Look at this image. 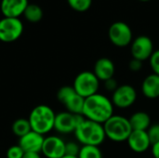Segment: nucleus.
I'll return each instance as SVG.
<instances>
[{
	"label": "nucleus",
	"mask_w": 159,
	"mask_h": 158,
	"mask_svg": "<svg viewBox=\"0 0 159 158\" xmlns=\"http://www.w3.org/2000/svg\"><path fill=\"white\" fill-rule=\"evenodd\" d=\"M115 106L107 96L102 93H96L85 99L82 115L89 120L104 124L114 115Z\"/></svg>",
	"instance_id": "obj_1"
},
{
	"label": "nucleus",
	"mask_w": 159,
	"mask_h": 158,
	"mask_svg": "<svg viewBox=\"0 0 159 158\" xmlns=\"http://www.w3.org/2000/svg\"><path fill=\"white\" fill-rule=\"evenodd\" d=\"M74 134L76 142L81 145L100 147L106 139L103 125L86 119L85 117L77 126Z\"/></svg>",
	"instance_id": "obj_2"
},
{
	"label": "nucleus",
	"mask_w": 159,
	"mask_h": 158,
	"mask_svg": "<svg viewBox=\"0 0 159 158\" xmlns=\"http://www.w3.org/2000/svg\"><path fill=\"white\" fill-rule=\"evenodd\" d=\"M55 117L56 114L51 107L40 104L31 111L28 120L32 130L44 136L54 129Z\"/></svg>",
	"instance_id": "obj_3"
},
{
	"label": "nucleus",
	"mask_w": 159,
	"mask_h": 158,
	"mask_svg": "<svg viewBox=\"0 0 159 158\" xmlns=\"http://www.w3.org/2000/svg\"><path fill=\"white\" fill-rule=\"evenodd\" d=\"M103 129L106 138L114 142H127L132 132L129 118L120 115H112L103 124Z\"/></svg>",
	"instance_id": "obj_4"
},
{
	"label": "nucleus",
	"mask_w": 159,
	"mask_h": 158,
	"mask_svg": "<svg viewBox=\"0 0 159 158\" xmlns=\"http://www.w3.org/2000/svg\"><path fill=\"white\" fill-rule=\"evenodd\" d=\"M101 81L91 71H84L79 73L73 84V88L84 99L89 98L99 92Z\"/></svg>",
	"instance_id": "obj_5"
},
{
	"label": "nucleus",
	"mask_w": 159,
	"mask_h": 158,
	"mask_svg": "<svg viewBox=\"0 0 159 158\" xmlns=\"http://www.w3.org/2000/svg\"><path fill=\"white\" fill-rule=\"evenodd\" d=\"M57 99L64 105L66 111L74 115H82L85 99L81 97L73 86H64L58 90Z\"/></svg>",
	"instance_id": "obj_6"
},
{
	"label": "nucleus",
	"mask_w": 159,
	"mask_h": 158,
	"mask_svg": "<svg viewBox=\"0 0 159 158\" xmlns=\"http://www.w3.org/2000/svg\"><path fill=\"white\" fill-rule=\"evenodd\" d=\"M108 37L111 43L117 47H126L133 40L131 28L124 21H116L108 30Z\"/></svg>",
	"instance_id": "obj_7"
},
{
	"label": "nucleus",
	"mask_w": 159,
	"mask_h": 158,
	"mask_svg": "<svg viewBox=\"0 0 159 158\" xmlns=\"http://www.w3.org/2000/svg\"><path fill=\"white\" fill-rule=\"evenodd\" d=\"M23 33V23L20 18H6L0 20V41L11 43L18 40Z\"/></svg>",
	"instance_id": "obj_8"
},
{
	"label": "nucleus",
	"mask_w": 159,
	"mask_h": 158,
	"mask_svg": "<svg viewBox=\"0 0 159 158\" xmlns=\"http://www.w3.org/2000/svg\"><path fill=\"white\" fill-rule=\"evenodd\" d=\"M138 93L136 88L129 84H123L112 93L111 101L115 107L119 109H128L137 101Z\"/></svg>",
	"instance_id": "obj_9"
},
{
	"label": "nucleus",
	"mask_w": 159,
	"mask_h": 158,
	"mask_svg": "<svg viewBox=\"0 0 159 158\" xmlns=\"http://www.w3.org/2000/svg\"><path fill=\"white\" fill-rule=\"evenodd\" d=\"M153 40L147 35H139L132 40L130 44V53L132 59L139 60L141 61H149L154 53Z\"/></svg>",
	"instance_id": "obj_10"
},
{
	"label": "nucleus",
	"mask_w": 159,
	"mask_h": 158,
	"mask_svg": "<svg viewBox=\"0 0 159 158\" xmlns=\"http://www.w3.org/2000/svg\"><path fill=\"white\" fill-rule=\"evenodd\" d=\"M84 119L82 115H74L67 111L56 114L54 129L61 134L74 133L77 126Z\"/></svg>",
	"instance_id": "obj_11"
},
{
	"label": "nucleus",
	"mask_w": 159,
	"mask_h": 158,
	"mask_svg": "<svg viewBox=\"0 0 159 158\" xmlns=\"http://www.w3.org/2000/svg\"><path fill=\"white\" fill-rule=\"evenodd\" d=\"M65 143L59 136L45 137L41 154L46 158H61L65 156Z\"/></svg>",
	"instance_id": "obj_12"
},
{
	"label": "nucleus",
	"mask_w": 159,
	"mask_h": 158,
	"mask_svg": "<svg viewBox=\"0 0 159 158\" xmlns=\"http://www.w3.org/2000/svg\"><path fill=\"white\" fill-rule=\"evenodd\" d=\"M127 143L129 149L136 154L145 153L152 147V142L148 133L143 130H132L127 140Z\"/></svg>",
	"instance_id": "obj_13"
},
{
	"label": "nucleus",
	"mask_w": 159,
	"mask_h": 158,
	"mask_svg": "<svg viewBox=\"0 0 159 158\" xmlns=\"http://www.w3.org/2000/svg\"><path fill=\"white\" fill-rule=\"evenodd\" d=\"M45 137L35 131L31 130L19 140V145L25 153H38L42 151Z\"/></svg>",
	"instance_id": "obj_14"
},
{
	"label": "nucleus",
	"mask_w": 159,
	"mask_h": 158,
	"mask_svg": "<svg viewBox=\"0 0 159 158\" xmlns=\"http://www.w3.org/2000/svg\"><path fill=\"white\" fill-rule=\"evenodd\" d=\"M92 72L101 82H104L114 78L116 74V65L114 61L109 58H100L96 61Z\"/></svg>",
	"instance_id": "obj_15"
},
{
	"label": "nucleus",
	"mask_w": 159,
	"mask_h": 158,
	"mask_svg": "<svg viewBox=\"0 0 159 158\" xmlns=\"http://www.w3.org/2000/svg\"><path fill=\"white\" fill-rule=\"evenodd\" d=\"M28 4V0H1L0 9L6 18H20Z\"/></svg>",
	"instance_id": "obj_16"
},
{
	"label": "nucleus",
	"mask_w": 159,
	"mask_h": 158,
	"mask_svg": "<svg viewBox=\"0 0 159 158\" xmlns=\"http://www.w3.org/2000/svg\"><path fill=\"white\" fill-rule=\"evenodd\" d=\"M141 90L143 95L149 100L159 98V75L154 73L148 74L142 83Z\"/></svg>",
	"instance_id": "obj_17"
},
{
	"label": "nucleus",
	"mask_w": 159,
	"mask_h": 158,
	"mask_svg": "<svg viewBox=\"0 0 159 158\" xmlns=\"http://www.w3.org/2000/svg\"><path fill=\"white\" fill-rule=\"evenodd\" d=\"M132 130H143L147 131L152 125V120L150 115L143 111L135 112L129 118Z\"/></svg>",
	"instance_id": "obj_18"
},
{
	"label": "nucleus",
	"mask_w": 159,
	"mask_h": 158,
	"mask_svg": "<svg viewBox=\"0 0 159 158\" xmlns=\"http://www.w3.org/2000/svg\"><path fill=\"white\" fill-rule=\"evenodd\" d=\"M44 15L43 9L41 8L40 6L36 4H28L26 7L24 12H23V17L30 22L35 23L38 22L42 20Z\"/></svg>",
	"instance_id": "obj_19"
},
{
	"label": "nucleus",
	"mask_w": 159,
	"mask_h": 158,
	"mask_svg": "<svg viewBox=\"0 0 159 158\" xmlns=\"http://www.w3.org/2000/svg\"><path fill=\"white\" fill-rule=\"evenodd\" d=\"M11 129L14 135H16L19 138H21L22 136L26 135L28 132L32 130L28 118H18L13 122Z\"/></svg>",
	"instance_id": "obj_20"
},
{
	"label": "nucleus",
	"mask_w": 159,
	"mask_h": 158,
	"mask_svg": "<svg viewBox=\"0 0 159 158\" xmlns=\"http://www.w3.org/2000/svg\"><path fill=\"white\" fill-rule=\"evenodd\" d=\"M78 158H103L102 153L99 146L81 145Z\"/></svg>",
	"instance_id": "obj_21"
},
{
	"label": "nucleus",
	"mask_w": 159,
	"mask_h": 158,
	"mask_svg": "<svg viewBox=\"0 0 159 158\" xmlns=\"http://www.w3.org/2000/svg\"><path fill=\"white\" fill-rule=\"evenodd\" d=\"M68 5L77 12H85L92 5V0H67Z\"/></svg>",
	"instance_id": "obj_22"
},
{
	"label": "nucleus",
	"mask_w": 159,
	"mask_h": 158,
	"mask_svg": "<svg viewBox=\"0 0 159 158\" xmlns=\"http://www.w3.org/2000/svg\"><path fill=\"white\" fill-rule=\"evenodd\" d=\"M81 146L77 142H67L65 143V155L71 156H77Z\"/></svg>",
	"instance_id": "obj_23"
},
{
	"label": "nucleus",
	"mask_w": 159,
	"mask_h": 158,
	"mask_svg": "<svg viewBox=\"0 0 159 158\" xmlns=\"http://www.w3.org/2000/svg\"><path fill=\"white\" fill-rule=\"evenodd\" d=\"M25 155V152L21 147L18 145H12L7 150V158H22Z\"/></svg>",
	"instance_id": "obj_24"
},
{
	"label": "nucleus",
	"mask_w": 159,
	"mask_h": 158,
	"mask_svg": "<svg viewBox=\"0 0 159 158\" xmlns=\"http://www.w3.org/2000/svg\"><path fill=\"white\" fill-rule=\"evenodd\" d=\"M148 136L152 142V145L156 142H159V123L152 124L151 127L147 130Z\"/></svg>",
	"instance_id": "obj_25"
},
{
	"label": "nucleus",
	"mask_w": 159,
	"mask_h": 158,
	"mask_svg": "<svg viewBox=\"0 0 159 158\" xmlns=\"http://www.w3.org/2000/svg\"><path fill=\"white\" fill-rule=\"evenodd\" d=\"M149 63L153 73L159 75V49L154 51L151 58L149 59Z\"/></svg>",
	"instance_id": "obj_26"
},
{
	"label": "nucleus",
	"mask_w": 159,
	"mask_h": 158,
	"mask_svg": "<svg viewBox=\"0 0 159 158\" xmlns=\"http://www.w3.org/2000/svg\"><path fill=\"white\" fill-rule=\"evenodd\" d=\"M103 83V86H104V88L109 91V92H114L117 88H118V84H117V81L115 79V78H111L109 80H106Z\"/></svg>",
	"instance_id": "obj_27"
},
{
	"label": "nucleus",
	"mask_w": 159,
	"mask_h": 158,
	"mask_svg": "<svg viewBox=\"0 0 159 158\" xmlns=\"http://www.w3.org/2000/svg\"><path fill=\"white\" fill-rule=\"evenodd\" d=\"M143 62L139 60H136V59H131L130 61L129 62V68L132 72L141 71L143 68Z\"/></svg>",
	"instance_id": "obj_28"
},
{
	"label": "nucleus",
	"mask_w": 159,
	"mask_h": 158,
	"mask_svg": "<svg viewBox=\"0 0 159 158\" xmlns=\"http://www.w3.org/2000/svg\"><path fill=\"white\" fill-rule=\"evenodd\" d=\"M151 152L154 158H159V142H156L151 147Z\"/></svg>",
	"instance_id": "obj_29"
},
{
	"label": "nucleus",
	"mask_w": 159,
	"mask_h": 158,
	"mask_svg": "<svg viewBox=\"0 0 159 158\" xmlns=\"http://www.w3.org/2000/svg\"><path fill=\"white\" fill-rule=\"evenodd\" d=\"M22 158H41V156L38 153H25Z\"/></svg>",
	"instance_id": "obj_30"
},
{
	"label": "nucleus",
	"mask_w": 159,
	"mask_h": 158,
	"mask_svg": "<svg viewBox=\"0 0 159 158\" xmlns=\"http://www.w3.org/2000/svg\"><path fill=\"white\" fill-rule=\"evenodd\" d=\"M61 158H78L77 156H62Z\"/></svg>",
	"instance_id": "obj_31"
},
{
	"label": "nucleus",
	"mask_w": 159,
	"mask_h": 158,
	"mask_svg": "<svg viewBox=\"0 0 159 158\" xmlns=\"http://www.w3.org/2000/svg\"><path fill=\"white\" fill-rule=\"evenodd\" d=\"M139 1H142V2H148V1H151V0H139Z\"/></svg>",
	"instance_id": "obj_32"
}]
</instances>
